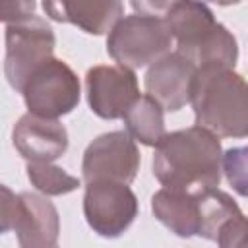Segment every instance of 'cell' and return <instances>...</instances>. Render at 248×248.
<instances>
[{"mask_svg":"<svg viewBox=\"0 0 248 248\" xmlns=\"http://www.w3.org/2000/svg\"><path fill=\"white\" fill-rule=\"evenodd\" d=\"M194 72L196 66L178 50L167 52L149 66L143 79L145 91L163 107V110L176 112L188 103Z\"/></svg>","mask_w":248,"mask_h":248,"instance_id":"cell-11","label":"cell"},{"mask_svg":"<svg viewBox=\"0 0 248 248\" xmlns=\"http://www.w3.org/2000/svg\"><path fill=\"white\" fill-rule=\"evenodd\" d=\"M17 242L23 248L56 246L60 234V215L52 202L33 192L17 194V209L14 219Z\"/></svg>","mask_w":248,"mask_h":248,"instance_id":"cell-13","label":"cell"},{"mask_svg":"<svg viewBox=\"0 0 248 248\" xmlns=\"http://www.w3.org/2000/svg\"><path fill=\"white\" fill-rule=\"evenodd\" d=\"M126 132L143 145L155 147L157 141L165 136V118L163 107L151 95H140L128 110L122 114Z\"/></svg>","mask_w":248,"mask_h":248,"instance_id":"cell-16","label":"cell"},{"mask_svg":"<svg viewBox=\"0 0 248 248\" xmlns=\"http://www.w3.org/2000/svg\"><path fill=\"white\" fill-rule=\"evenodd\" d=\"M198 202V236L217 242L223 248L244 246L246 217L238 203L217 186L196 192Z\"/></svg>","mask_w":248,"mask_h":248,"instance_id":"cell-10","label":"cell"},{"mask_svg":"<svg viewBox=\"0 0 248 248\" xmlns=\"http://www.w3.org/2000/svg\"><path fill=\"white\" fill-rule=\"evenodd\" d=\"M27 178L33 188L43 192L45 196H64L81 186V180L62 167L45 161H29L27 163Z\"/></svg>","mask_w":248,"mask_h":248,"instance_id":"cell-17","label":"cell"},{"mask_svg":"<svg viewBox=\"0 0 248 248\" xmlns=\"http://www.w3.org/2000/svg\"><path fill=\"white\" fill-rule=\"evenodd\" d=\"M151 211L159 223H163L170 232L180 238H190L198 234L200 215L196 194L161 188L151 198Z\"/></svg>","mask_w":248,"mask_h":248,"instance_id":"cell-15","label":"cell"},{"mask_svg":"<svg viewBox=\"0 0 248 248\" xmlns=\"http://www.w3.org/2000/svg\"><path fill=\"white\" fill-rule=\"evenodd\" d=\"M172 37L163 17L153 16H122L107 37L108 56L130 70L153 64L163 54L170 52Z\"/></svg>","mask_w":248,"mask_h":248,"instance_id":"cell-4","label":"cell"},{"mask_svg":"<svg viewBox=\"0 0 248 248\" xmlns=\"http://www.w3.org/2000/svg\"><path fill=\"white\" fill-rule=\"evenodd\" d=\"M87 103L99 118L116 120L140 97L138 78L134 70L116 66H93L85 74Z\"/></svg>","mask_w":248,"mask_h":248,"instance_id":"cell-9","label":"cell"},{"mask_svg":"<svg viewBox=\"0 0 248 248\" xmlns=\"http://www.w3.org/2000/svg\"><path fill=\"white\" fill-rule=\"evenodd\" d=\"M188 103L194 108L196 124L217 138H246V81L234 68L219 64L196 66Z\"/></svg>","mask_w":248,"mask_h":248,"instance_id":"cell-2","label":"cell"},{"mask_svg":"<svg viewBox=\"0 0 248 248\" xmlns=\"http://www.w3.org/2000/svg\"><path fill=\"white\" fill-rule=\"evenodd\" d=\"M221 141L202 126L170 132L157 141L153 174L165 186L196 194L221 182Z\"/></svg>","mask_w":248,"mask_h":248,"instance_id":"cell-1","label":"cell"},{"mask_svg":"<svg viewBox=\"0 0 248 248\" xmlns=\"http://www.w3.org/2000/svg\"><path fill=\"white\" fill-rule=\"evenodd\" d=\"M202 2H213L217 6H232V4H238L242 0H202Z\"/></svg>","mask_w":248,"mask_h":248,"instance_id":"cell-22","label":"cell"},{"mask_svg":"<svg viewBox=\"0 0 248 248\" xmlns=\"http://www.w3.org/2000/svg\"><path fill=\"white\" fill-rule=\"evenodd\" d=\"M56 37L46 19L29 16L12 21L6 27V58L4 74L8 83L21 91L27 76L45 60L52 58Z\"/></svg>","mask_w":248,"mask_h":248,"instance_id":"cell-6","label":"cell"},{"mask_svg":"<svg viewBox=\"0 0 248 248\" xmlns=\"http://www.w3.org/2000/svg\"><path fill=\"white\" fill-rule=\"evenodd\" d=\"M221 167L227 174L229 184L240 194L246 196V147H234L223 153Z\"/></svg>","mask_w":248,"mask_h":248,"instance_id":"cell-18","label":"cell"},{"mask_svg":"<svg viewBox=\"0 0 248 248\" xmlns=\"http://www.w3.org/2000/svg\"><path fill=\"white\" fill-rule=\"evenodd\" d=\"M17 209V194H14L8 186L0 184V234H6L14 229Z\"/></svg>","mask_w":248,"mask_h":248,"instance_id":"cell-20","label":"cell"},{"mask_svg":"<svg viewBox=\"0 0 248 248\" xmlns=\"http://www.w3.org/2000/svg\"><path fill=\"white\" fill-rule=\"evenodd\" d=\"M12 141L23 159L52 163L66 153L68 132L58 118H43L27 112L14 124Z\"/></svg>","mask_w":248,"mask_h":248,"instance_id":"cell-12","label":"cell"},{"mask_svg":"<svg viewBox=\"0 0 248 248\" xmlns=\"http://www.w3.org/2000/svg\"><path fill=\"white\" fill-rule=\"evenodd\" d=\"M176 2L178 0H130L136 14L153 16V17H163Z\"/></svg>","mask_w":248,"mask_h":248,"instance_id":"cell-21","label":"cell"},{"mask_svg":"<svg viewBox=\"0 0 248 248\" xmlns=\"http://www.w3.org/2000/svg\"><path fill=\"white\" fill-rule=\"evenodd\" d=\"M35 0H0V23L19 21L35 14Z\"/></svg>","mask_w":248,"mask_h":248,"instance_id":"cell-19","label":"cell"},{"mask_svg":"<svg viewBox=\"0 0 248 248\" xmlns=\"http://www.w3.org/2000/svg\"><path fill=\"white\" fill-rule=\"evenodd\" d=\"M83 215L103 238L120 236L138 217V198L128 184L108 178L85 182Z\"/></svg>","mask_w":248,"mask_h":248,"instance_id":"cell-7","label":"cell"},{"mask_svg":"<svg viewBox=\"0 0 248 248\" xmlns=\"http://www.w3.org/2000/svg\"><path fill=\"white\" fill-rule=\"evenodd\" d=\"M31 114L60 118L79 105L81 87L76 72L58 58L41 62L25 79L21 91Z\"/></svg>","mask_w":248,"mask_h":248,"instance_id":"cell-5","label":"cell"},{"mask_svg":"<svg viewBox=\"0 0 248 248\" xmlns=\"http://www.w3.org/2000/svg\"><path fill=\"white\" fill-rule=\"evenodd\" d=\"M46 16L89 35H105L124 16L122 0H43Z\"/></svg>","mask_w":248,"mask_h":248,"instance_id":"cell-14","label":"cell"},{"mask_svg":"<svg viewBox=\"0 0 248 248\" xmlns=\"http://www.w3.org/2000/svg\"><path fill=\"white\" fill-rule=\"evenodd\" d=\"M163 19L172 41H176V50L194 66L219 64L234 68L238 60L236 39L215 19L205 2L178 0Z\"/></svg>","mask_w":248,"mask_h":248,"instance_id":"cell-3","label":"cell"},{"mask_svg":"<svg viewBox=\"0 0 248 248\" xmlns=\"http://www.w3.org/2000/svg\"><path fill=\"white\" fill-rule=\"evenodd\" d=\"M140 170V151L132 136L124 130H114L97 136L83 151L81 172L83 180H118L134 182Z\"/></svg>","mask_w":248,"mask_h":248,"instance_id":"cell-8","label":"cell"}]
</instances>
